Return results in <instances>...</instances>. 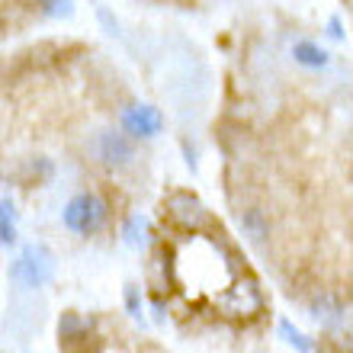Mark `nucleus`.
Segmentation results:
<instances>
[{"instance_id": "obj_1", "label": "nucleus", "mask_w": 353, "mask_h": 353, "mask_svg": "<svg viewBox=\"0 0 353 353\" xmlns=\"http://www.w3.org/2000/svg\"><path fill=\"white\" fill-rule=\"evenodd\" d=\"M52 273H55V257H52V251L42 248V244L23 248V254H19L17 261H13V267H10V279H13L19 289L46 286L48 279H52Z\"/></svg>"}, {"instance_id": "obj_2", "label": "nucleus", "mask_w": 353, "mask_h": 353, "mask_svg": "<svg viewBox=\"0 0 353 353\" xmlns=\"http://www.w3.org/2000/svg\"><path fill=\"white\" fill-rule=\"evenodd\" d=\"M219 308H222L228 318H254L263 308V292H261V286H257V279L244 276V279H238V283H232V286L219 296Z\"/></svg>"}, {"instance_id": "obj_3", "label": "nucleus", "mask_w": 353, "mask_h": 353, "mask_svg": "<svg viewBox=\"0 0 353 353\" xmlns=\"http://www.w3.org/2000/svg\"><path fill=\"white\" fill-rule=\"evenodd\" d=\"M103 219H106V203L93 193L74 196L65 209V225L77 234H93L103 225Z\"/></svg>"}, {"instance_id": "obj_4", "label": "nucleus", "mask_w": 353, "mask_h": 353, "mask_svg": "<svg viewBox=\"0 0 353 353\" xmlns=\"http://www.w3.org/2000/svg\"><path fill=\"white\" fill-rule=\"evenodd\" d=\"M93 151H97V161L106 164V168H129L132 161H135V145L122 132H112V129L97 135Z\"/></svg>"}, {"instance_id": "obj_5", "label": "nucleus", "mask_w": 353, "mask_h": 353, "mask_svg": "<svg viewBox=\"0 0 353 353\" xmlns=\"http://www.w3.org/2000/svg\"><path fill=\"white\" fill-rule=\"evenodd\" d=\"M168 212L180 228L186 232H199L209 225V209H205L193 193H170L168 196Z\"/></svg>"}, {"instance_id": "obj_6", "label": "nucleus", "mask_w": 353, "mask_h": 353, "mask_svg": "<svg viewBox=\"0 0 353 353\" xmlns=\"http://www.w3.org/2000/svg\"><path fill=\"white\" fill-rule=\"evenodd\" d=\"M161 125H164V116L154 106H129L122 112V129L129 135H139V139H154Z\"/></svg>"}, {"instance_id": "obj_7", "label": "nucleus", "mask_w": 353, "mask_h": 353, "mask_svg": "<svg viewBox=\"0 0 353 353\" xmlns=\"http://www.w3.org/2000/svg\"><path fill=\"white\" fill-rule=\"evenodd\" d=\"M292 58L305 68H325L327 65V52L321 46H315V42H299V46L292 48Z\"/></svg>"}, {"instance_id": "obj_8", "label": "nucleus", "mask_w": 353, "mask_h": 353, "mask_svg": "<svg viewBox=\"0 0 353 353\" xmlns=\"http://www.w3.org/2000/svg\"><path fill=\"white\" fill-rule=\"evenodd\" d=\"M241 228L251 234L254 241H261V238H267L270 222H267V215H263L261 209H244L241 212Z\"/></svg>"}, {"instance_id": "obj_9", "label": "nucleus", "mask_w": 353, "mask_h": 353, "mask_svg": "<svg viewBox=\"0 0 353 353\" xmlns=\"http://www.w3.org/2000/svg\"><path fill=\"white\" fill-rule=\"evenodd\" d=\"M0 241L13 244L17 241V209L10 199H0Z\"/></svg>"}, {"instance_id": "obj_10", "label": "nucleus", "mask_w": 353, "mask_h": 353, "mask_svg": "<svg viewBox=\"0 0 353 353\" xmlns=\"http://www.w3.org/2000/svg\"><path fill=\"white\" fill-rule=\"evenodd\" d=\"M279 331H283V334H286L289 341H292V344H296L302 353H308V350H312V344H308V341H305V334H302L299 327H292V325H289V321H279Z\"/></svg>"}, {"instance_id": "obj_11", "label": "nucleus", "mask_w": 353, "mask_h": 353, "mask_svg": "<svg viewBox=\"0 0 353 353\" xmlns=\"http://www.w3.org/2000/svg\"><path fill=\"white\" fill-rule=\"evenodd\" d=\"M77 331H81V318H77L74 312H68V315L61 318V325H58V334L61 337H77Z\"/></svg>"}, {"instance_id": "obj_12", "label": "nucleus", "mask_w": 353, "mask_h": 353, "mask_svg": "<svg viewBox=\"0 0 353 353\" xmlns=\"http://www.w3.org/2000/svg\"><path fill=\"white\" fill-rule=\"evenodd\" d=\"M68 3H71V0H39V7L42 10H48V13H68Z\"/></svg>"}, {"instance_id": "obj_13", "label": "nucleus", "mask_w": 353, "mask_h": 353, "mask_svg": "<svg viewBox=\"0 0 353 353\" xmlns=\"http://www.w3.org/2000/svg\"><path fill=\"white\" fill-rule=\"evenodd\" d=\"M125 302H129V312H132V315H139V296H135V286L125 289Z\"/></svg>"}]
</instances>
